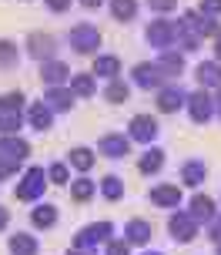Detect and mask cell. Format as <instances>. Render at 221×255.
I'll list each match as a JSON object with an SVG mask.
<instances>
[{
  "instance_id": "obj_1",
  "label": "cell",
  "mask_w": 221,
  "mask_h": 255,
  "mask_svg": "<svg viewBox=\"0 0 221 255\" xmlns=\"http://www.w3.org/2000/svg\"><path fill=\"white\" fill-rule=\"evenodd\" d=\"M47 171L44 168H27L24 178L17 181V188H13V195H17V202H37L40 195H44V188H47Z\"/></svg>"
},
{
  "instance_id": "obj_2",
  "label": "cell",
  "mask_w": 221,
  "mask_h": 255,
  "mask_svg": "<svg viewBox=\"0 0 221 255\" xmlns=\"http://www.w3.org/2000/svg\"><path fill=\"white\" fill-rule=\"evenodd\" d=\"M67 44L77 54H97V47H101V30L91 27V24H77V27L67 30Z\"/></svg>"
},
{
  "instance_id": "obj_3",
  "label": "cell",
  "mask_w": 221,
  "mask_h": 255,
  "mask_svg": "<svg viewBox=\"0 0 221 255\" xmlns=\"http://www.w3.org/2000/svg\"><path fill=\"white\" fill-rule=\"evenodd\" d=\"M111 235H114V225H111V222H91V225H84V229L74 235V245H77V249H97V245L111 242Z\"/></svg>"
},
{
  "instance_id": "obj_4",
  "label": "cell",
  "mask_w": 221,
  "mask_h": 255,
  "mask_svg": "<svg viewBox=\"0 0 221 255\" xmlns=\"http://www.w3.org/2000/svg\"><path fill=\"white\" fill-rule=\"evenodd\" d=\"M131 81L138 84V88H144V91H161L164 88V81H168V74L157 67V61L151 64V61H141V64H134V71H131Z\"/></svg>"
},
{
  "instance_id": "obj_5",
  "label": "cell",
  "mask_w": 221,
  "mask_h": 255,
  "mask_svg": "<svg viewBox=\"0 0 221 255\" xmlns=\"http://www.w3.org/2000/svg\"><path fill=\"white\" fill-rule=\"evenodd\" d=\"M198 225L195 218H191V212H174V215L168 218V235L174 239L178 245H188V242H195V235H198Z\"/></svg>"
},
{
  "instance_id": "obj_6",
  "label": "cell",
  "mask_w": 221,
  "mask_h": 255,
  "mask_svg": "<svg viewBox=\"0 0 221 255\" xmlns=\"http://www.w3.org/2000/svg\"><path fill=\"white\" fill-rule=\"evenodd\" d=\"M188 115H191L195 125H208L211 118H215V98H211L205 88L191 91V94H188Z\"/></svg>"
},
{
  "instance_id": "obj_7",
  "label": "cell",
  "mask_w": 221,
  "mask_h": 255,
  "mask_svg": "<svg viewBox=\"0 0 221 255\" xmlns=\"http://www.w3.org/2000/svg\"><path fill=\"white\" fill-rule=\"evenodd\" d=\"M144 37H147V44L157 47V51H171V47H174V37H178V30H174L171 20H151L147 30H144Z\"/></svg>"
},
{
  "instance_id": "obj_8",
  "label": "cell",
  "mask_w": 221,
  "mask_h": 255,
  "mask_svg": "<svg viewBox=\"0 0 221 255\" xmlns=\"http://www.w3.org/2000/svg\"><path fill=\"white\" fill-rule=\"evenodd\" d=\"M27 54L34 57V61H54V54H57V40L51 37V34H44V30H34L30 37H27Z\"/></svg>"
},
{
  "instance_id": "obj_9",
  "label": "cell",
  "mask_w": 221,
  "mask_h": 255,
  "mask_svg": "<svg viewBox=\"0 0 221 255\" xmlns=\"http://www.w3.org/2000/svg\"><path fill=\"white\" fill-rule=\"evenodd\" d=\"M157 118H151V115H134L131 118V125H128V134H131V141H141V144H151V141L157 138Z\"/></svg>"
},
{
  "instance_id": "obj_10",
  "label": "cell",
  "mask_w": 221,
  "mask_h": 255,
  "mask_svg": "<svg viewBox=\"0 0 221 255\" xmlns=\"http://www.w3.org/2000/svg\"><path fill=\"white\" fill-rule=\"evenodd\" d=\"M71 74H74V71H71L64 61H57V57H54V61H44V64H40V81H44L47 88L71 84Z\"/></svg>"
},
{
  "instance_id": "obj_11",
  "label": "cell",
  "mask_w": 221,
  "mask_h": 255,
  "mask_svg": "<svg viewBox=\"0 0 221 255\" xmlns=\"http://www.w3.org/2000/svg\"><path fill=\"white\" fill-rule=\"evenodd\" d=\"M178 108H188V94L178 84H164V88L157 91V111L161 115H174Z\"/></svg>"
},
{
  "instance_id": "obj_12",
  "label": "cell",
  "mask_w": 221,
  "mask_h": 255,
  "mask_svg": "<svg viewBox=\"0 0 221 255\" xmlns=\"http://www.w3.org/2000/svg\"><path fill=\"white\" fill-rule=\"evenodd\" d=\"M97 154H104V158H128L131 134H104V138L97 141Z\"/></svg>"
},
{
  "instance_id": "obj_13",
  "label": "cell",
  "mask_w": 221,
  "mask_h": 255,
  "mask_svg": "<svg viewBox=\"0 0 221 255\" xmlns=\"http://www.w3.org/2000/svg\"><path fill=\"white\" fill-rule=\"evenodd\" d=\"M188 212H191V218H195L198 225H211V222L218 218V208H215V198H211V195H195Z\"/></svg>"
},
{
  "instance_id": "obj_14",
  "label": "cell",
  "mask_w": 221,
  "mask_h": 255,
  "mask_svg": "<svg viewBox=\"0 0 221 255\" xmlns=\"http://www.w3.org/2000/svg\"><path fill=\"white\" fill-rule=\"evenodd\" d=\"M74 91H71V84H61V88H47L44 91V101H47V108L51 111H71L74 108Z\"/></svg>"
},
{
  "instance_id": "obj_15",
  "label": "cell",
  "mask_w": 221,
  "mask_h": 255,
  "mask_svg": "<svg viewBox=\"0 0 221 255\" xmlns=\"http://www.w3.org/2000/svg\"><path fill=\"white\" fill-rule=\"evenodd\" d=\"M195 77H198V84L205 91H221V64L218 61H201L195 67Z\"/></svg>"
},
{
  "instance_id": "obj_16",
  "label": "cell",
  "mask_w": 221,
  "mask_h": 255,
  "mask_svg": "<svg viewBox=\"0 0 221 255\" xmlns=\"http://www.w3.org/2000/svg\"><path fill=\"white\" fill-rule=\"evenodd\" d=\"M181 198H184L181 185H157V188H151V202L157 208H178Z\"/></svg>"
},
{
  "instance_id": "obj_17",
  "label": "cell",
  "mask_w": 221,
  "mask_h": 255,
  "mask_svg": "<svg viewBox=\"0 0 221 255\" xmlns=\"http://www.w3.org/2000/svg\"><path fill=\"white\" fill-rule=\"evenodd\" d=\"M0 154H3V158H13V161H20V165H24L27 154H30V144H27L24 138H17V134H3V138H0Z\"/></svg>"
},
{
  "instance_id": "obj_18",
  "label": "cell",
  "mask_w": 221,
  "mask_h": 255,
  "mask_svg": "<svg viewBox=\"0 0 221 255\" xmlns=\"http://www.w3.org/2000/svg\"><path fill=\"white\" fill-rule=\"evenodd\" d=\"M27 121H30V128H34V131H51L54 111L47 108V101H34L30 108H27Z\"/></svg>"
},
{
  "instance_id": "obj_19",
  "label": "cell",
  "mask_w": 221,
  "mask_h": 255,
  "mask_svg": "<svg viewBox=\"0 0 221 255\" xmlns=\"http://www.w3.org/2000/svg\"><path fill=\"white\" fill-rule=\"evenodd\" d=\"M91 74L94 77H104V81L121 77V57H114V54H97V57H94Z\"/></svg>"
},
{
  "instance_id": "obj_20",
  "label": "cell",
  "mask_w": 221,
  "mask_h": 255,
  "mask_svg": "<svg viewBox=\"0 0 221 255\" xmlns=\"http://www.w3.org/2000/svg\"><path fill=\"white\" fill-rule=\"evenodd\" d=\"M7 252L10 255H37L40 245H37V239H34L30 232H13L10 239H7Z\"/></svg>"
},
{
  "instance_id": "obj_21",
  "label": "cell",
  "mask_w": 221,
  "mask_h": 255,
  "mask_svg": "<svg viewBox=\"0 0 221 255\" xmlns=\"http://www.w3.org/2000/svg\"><path fill=\"white\" fill-rule=\"evenodd\" d=\"M151 235H154V229H151V222H144V218H131L128 225H124V239H128L131 245H147Z\"/></svg>"
},
{
  "instance_id": "obj_22",
  "label": "cell",
  "mask_w": 221,
  "mask_h": 255,
  "mask_svg": "<svg viewBox=\"0 0 221 255\" xmlns=\"http://www.w3.org/2000/svg\"><path fill=\"white\" fill-rule=\"evenodd\" d=\"M30 225H34V229H54V225H57V205L37 202V208L30 212Z\"/></svg>"
},
{
  "instance_id": "obj_23",
  "label": "cell",
  "mask_w": 221,
  "mask_h": 255,
  "mask_svg": "<svg viewBox=\"0 0 221 255\" xmlns=\"http://www.w3.org/2000/svg\"><path fill=\"white\" fill-rule=\"evenodd\" d=\"M205 178H208V165H205V161H184L181 165V185L198 188Z\"/></svg>"
},
{
  "instance_id": "obj_24",
  "label": "cell",
  "mask_w": 221,
  "mask_h": 255,
  "mask_svg": "<svg viewBox=\"0 0 221 255\" xmlns=\"http://www.w3.org/2000/svg\"><path fill=\"white\" fill-rule=\"evenodd\" d=\"M157 67H161V71L168 74V81H171V77H178L184 71V54L181 51H161L157 54Z\"/></svg>"
},
{
  "instance_id": "obj_25",
  "label": "cell",
  "mask_w": 221,
  "mask_h": 255,
  "mask_svg": "<svg viewBox=\"0 0 221 255\" xmlns=\"http://www.w3.org/2000/svg\"><path fill=\"white\" fill-rule=\"evenodd\" d=\"M138 168H141V175H157V171L164 168V151H161V148H151V144H147V151L141 154Z\"/></svg>"
},
{
  "instance_id": "obj_26",
  "label": "cell",
  "mask_w": 221,
  "mask_h": 255,
  "mask_svg": "<svg viewBox=\"0 0 221 255\" xmlns=\"http://www.w3.org/2000/svg\"><path fill=\"white\" fill-rule=\"evenodd\" d=\"M128 98H131V84H128V81H121V77L107 81V88H104V101H111V104H124Z\"/></svg>"
},
{
  "instance_id": "obj_27",
  "label": "cell",
  "mask_w": 221,
  "mask_h": 255,
  "mask_svg": "<svg viewBox=\"0 0 221 255\" xmlns=\"http://www.w3.org/2000/svg\"><path fill=\"white\" fill-rule=\"evenodd\" d=\"M97 188H101V195H104L107 202H117V198H124V178H121V175H104Z\"/></svg>"
},
{
  "instance_id": "obj_28",
  "label": "cell",
  "mask_w": 221,
  "mask_h": 255,
  "mask_svg": "<svg viewBox=\"0 0 221 255\" xmlns=\"http://www.w3.org/2000/svg\"><path fill=\"white\" fill-rule=\"evenodd\" d=\"M94 161H97V158H94L91 148H71V154H67V165L77 168V171H91Z\"/></svg>"
},
{
  "instance_id": "obj_29",
  "label": "cell",
  "mask_w": 221,
  "mask_h": 255,
  "mask_svg": "<svg viewBox=\"0 0 221 255\" xmlns=\"http://www.w3.org/2000/svg\"><path fill=\"white\" fill-rule=\"evenodd\" d=\"M71 91L77 98H91L97 91V81H94V74H71Z\"/></svg>"
},
{
  "instance_id": "obj_30",
  "label": "cell",
  "mask_w": 221,
  "mask_h": 255,
  "mask_svg": "<svg viewBox=\"0 0 221 255\" xmlns=\"http://www.w3.org/2000/svg\"><path fill=\"white\" fill-rule=\"evenodd\" d=\"M94 191H97V181H91V178L71 181V198H74V202H91Z\"/></svg>"
},
{
  "instance_id": "obj_31",
  "label": "cell",
  "mask_w": 221,
  "mask_h": 255,
  "mask_svg": "<svg viewBox=\"0 0 221 255\" xmlns=\"http://www.w3.org/2000/svg\"><path fill=\"white\" fill-rule=\"evenodd\" d=\"M111 13H114V20L128 24V20H134V13H138V0H111Z\"/></svg>"
},
{
  "instance_id": "obj_32",
  "label": "cell",
  "mask_w": 221,
  "mask_h": 255,
  "mask_svg": "<svg viewBox=\"0 0 221 255\" xmlns=\"http://www.w3.org/2000/svg\"><path fill=\"white\" fill-rule=\"evenodd\" d=\"M24 128V118L17 111H0V134H17Z\"/></svg>"
},
{
  "instance_id": "obj_33",
  "label": "cell",
  "mask_w": 221,
  "mask_h": 255,
  "mask_svg": "<svg viewBox=\"0 0 221 255\" xmlns=\"http://www.w3.org/2000/svg\"><path fill=\"white\" fill-rule=\"evenodd\" d=\"M17 61H20L17 44L13 40H0V67H17Z\"/></svg>"
},
{
  "instance_id": "obj_34",
  "label": "cell",
  "mask_w": 221,
  "mask_h": 255,
  "mask_svg": "<svg viewBox=\"0 0 221 255\" xmlns=\"http://www.w3.org/2000/svg\"><path fill=\"white\" fill-rule=\"evenodd\" d=\"M24 91H7V94H0V111H17L20 115V108H24Z\"/></svg>"
},
{
  "instance_id": "obj_35",
  "label": "cell",
  "mask_w": 221,
  "mask_h": 255,
  "mask_svg": "<svg viewBox=\"0 0 221 255\" xmlns=\"http://www.w3.org/2000/svg\"><path fill=\"white\" fill-rule=\"evenodd\" d=\"M47 178H51V185H67L71 181V165L67 161H54L47 168Z\"/></svg>"
},
{
  "instance_id": "obj_36",
  "label": "cell",
  "mask_w": 221,
  "mask_h": 255,
  "mask_svg": "<svg viewBox=\"0 0 221 255\" xmlns=\"http://www.w3.org/2000/svg\"><path fill=\"white\" fill-rule=\"evenodd\" d=\"M104 255H131V242L128 239H111L104 245Z\"/></svg>"
},
{
  "instance_id": "obj_37",
  "label": "cell",
  "mask_w": 221,
  "mask_h": 255,
  "mask_svg": "<svg viewBox=\"0 0 221 255\" xmlns=\"http://www.w3.org/2000/svg\"><path fill=\"white\" fill-rule=\"evenodd\" d=\"M17 168H20V161H13V158H3V154H0V181H7Z\"/></svg>"
},
{
  "instance_id": "obj_38",
  "label": "cell",
  "mask_w": 221,
  "mask_h": 255,
  "mask_svg": "<svg viewBox=\"0 0 221 255\" xmlns=\"http://www.w3.org/2000/svg\"><path fill=\"white\" fill-rule=\"evenodd\" d=\"M198 13H205V17L221 13V0H201V3H198Z\"/></svg>"
},
{
  "instance_id": "obj_39",
  "label": "cell",
  "mask_w": 221,
  "mask_h": 255,
  "mask_svg": "<svg viewBox=\"0 0 221 255\" xmlns=\"http://www.w3.org/2000/svg\"><path fill=\"white\" fill-rule=\"evenodd\" d=\"M147 7H151V10H157V13H168V10H174V7H178V0H147Z\"/></svg>"
},
{
  "instance_id": "obj_40",
  "label": "cell",
  "mask_w": 221,
  "mask_h": 255,
  "mask_svg": "<svg viewBox=\"0 0 221 255\" xmlns=\"http://www.w3.org/2000/svg\"><path fill=\"white\" fill-rule=\"evenodd\" d=\"M208 239H211V242H215V245L221 242V212H218V218H215V222H211V225H208Z\"/></svg>"
},
{
  "instance_id": "obj_41",
  "label": "cell",
  "mask_w": 221,
  "mask_h": 255,
  "mask_svg": "<svg viewBox=\"0 0 221 255\" xmlns=\"http://www.w3.org/2000/svg\"><path fill=\"white\" fill-rule=\"evenodd\" d=\"M44 3H47V7H51L54 13H64L67 7H71V0H44Z\"/></svg>"
},
{
  "instance_id": "obj_42",
  "label": "cell",
  "mask_w": 221,
  "mask_h": 255,
  "mask_svg": "<svg viewBox=\"0 0 221 255\" xmlns=\"http://www.w3.org/2000/svg\"><path fill=\"white\" fill-rule=\"evenodd\" d=\"M67 255H97V249H77V245H71Z\"/></svg>"
},
{
  "instance_id": "obj_43",
  "label": "cell",
  "mask_w": 221,
  "mask_h": 255,
  "mask_svg": "<svg viewBox=\"0 0 221 255\" xmlns=\"http://www.w3.org/2000/svg\"><path fill=\"white\" fill-rule=\"evenodd\" d=\"M7 225H10V212H7V208H3V205H0V232L7 229Z\"/></svg>"
},
{
  "instance_id": "obj_44",
  "label": "cell",
  "mask_w": 221,
  "mask_h": 255,
  "mask_svg": "<svg viewBox=\"0 0 221 255\" xmlns=\"http://www.w3.org/2000/svg\"><path fill=\"white\" fill-rule=\"evenodd\" d=\"M215 57H218V64H221V34L215 37Z\"/></svg>"
},
{
  "instance_id": "obj_45",
  "label": "cell",
  "mask_w": 221,
  "mask_h": 255,
  "mask_svg": "<svg viewBox=\"0 0 221 255\" xmlns=\"http://www.w3.org/2000/svg\"><path fill=\"white\" fill-rule=\"evenodd\" d=\"M80 3H84V7H101L104 0H80Z\"/></svg>"
},
{
  "instance_id": "obj_46",
  "label": "cell",
  "mask_w": 221,
  "mask_h": 255,
  "mask_svg": "<svg viewBox=\"0 0 221 255\" xmlns=\"http://www.w3.org/2000/svg\"><path fill=\"white\" fill-rule=\"evenodd\" d=\"M215 111H218V118H221V91H218V98H215Z\"/></svg>"
},
{
  "instance_id": "obj_47",
  "label": "cell",
  "mask_w": 221,
  "mask_h": 255,
  "mask_svg": "<svg viewBox=\"0 0 221 255\" xmlns=\"http://www.w3.org/2000/svg\"><path fill=\"white\" fill-rule=\"evenodd\" d=\"M215 255H221V242H218V245H215Z\"/></svg>"
},
{
  "instance_id": "obj_48",
  "label": "cell",
  "mask_w": 221,
  "mask_h": 255,
  "mask_svg": "<svg viewBox=\"0 0 221 255\" xmlns=\"http://www.w3.org/2000/svg\"><path fill=\"white\" fill-rule=\"evenodd\" d=\"M144 255H164V252H144Z\"/></svg>"
}]
</instances>
